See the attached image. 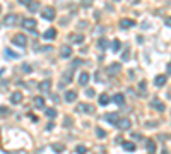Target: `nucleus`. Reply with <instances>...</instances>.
I'll return each instance as SVG.
<instances>
[{"mask_svg": "<svg viewBox=\"0 0 171 154\" xmlns=\"http://www.w3.org/2000/svg\"><path fill=\"white\" fill-rule=\"evenodd\" d=\"M21 27L26 31H31L33 34H36V19H22Z\"/></svg>", "mask_w": 171, "mask_h": 154, "instance_id": "f257e3e1", "label": "nucleus"}, {"mask_svg": "<svg viewBox=\"0 0 171 154\" xmlns=\"http://www.w3.org/2000/svg\"><path fill=\"white\" fill-rule=\"evenodd\" d=\"M16 24H19V16H16V14H9V16H5V19H4V26L12 27V26H16Z\"/></svg>", "mask_w": 171, "mask_h": 154, "instance_id": "f03ea898", "label": "nucleus"}, {"mask_svg": "<svg viewBox=\"0 0 171 154\" xmlns=\"http://www.w3.org/2000/svg\"><path fill=\"white\" fill-rule=\"evenodd\" d=\"M41 17L45 21H53L55 19V9L53 7H45L41 11Z\"/></svg>", "mask_w": 171, "mask_h": 154, "instance_id": "7ed1b4c3", "label": "nucleus"}, {"mask_svg": "<svg viewBox=\"0 0 171 154\" xmlns=\"http://www.w3.org/2000/svg\"><path fill=\"white\" fill-rule=\"evenodd\" d=\"M12 43L16 45V46H26V43H27V38L22 34V33H19V34H16V36L12 38Z\"/></svg>", "mask_w": 171, "mask_h": 154, "instance_id": "20e7f679", "label": "nucleus"}, {"mask_svg": "<svg viewBox=\"0 0 171 154\" xmlns=\"http://www.w3.org/2000/svg\"><path fill=\"white\" fill-rule=\"evenodd\" d=\"M117 127L120 128V130H128V128L132 127V122H130L128 118H118Z\"/></svg>", "mask_w": 171, "mask_h": 154, "instance_id": "39448f33", "label": "nucleus"}, {"mask_svg": "<svg viewBox=\"0 0 171 154\" xmlns=\"http://www.w3.org/2000/svg\"><path fill=\"white\" fill-rule=\"evenodd\" d=\"M50 87H51V80L50 79H45L38 84V89L41 91V93H50Z\"/></svg>", "mask_w": 171, "mask_h": 154, "instance_id": "423d86ee", "label": "nucleus"}, {"mask_svg": "<svg viewBox=\"0 0 171 154\" xmlns=\"http://www.w3.org/2000/svg\"><path fill=\"white\" fill-rule=\"evenodd\" d=\"M11 103H12V105H19V103H22V93H21V91L12 93V94H11Z\"/></svg>", "mask_w": 171, "mask_h": 154, "instance_id": "0eeeda50", "label": "nucleus"}, {"mask_svg": "<svg viewBox=\"0 0 171 154\" xmlns=\"http://www.w3.org/2000/svg\"><path fill=\"white\" fill-rule=\"evenodd\" d=\"M43 38H45V39H50V41H51V39H55V38H57V29H55V27L46 29V31L43 33Z\"/></svg>", "mask_w": 171, "mask_h": 154, "instance_id": "6e6552de", "label": "nucleus"}, {"mask_svg": "<svg viewBox=\"0 0 171 154\" xmlns=\"http://www.w3.org/2000/svg\"><path fill=\"white\" fill-rule=\"evenodd\" d=\"M33 105H34V108H36V110L45 108V98H43V96H36V98L33 99Z\"/></svg>", "mask_w": 171, "mask_h": 154, "instance_id": "1a4fd4ad", "label": "nucleus"}, {"mask_svg": "<svg viewBox=\"0 0 171 154\" xmlns=\"http://www.w3.org/2000/svg\"><path fill=\"white\" fill-rule=\"evenodd\" d=\"M135 26V21L132 19H120V27L122 29H128V27H134Z\"/></svg>", "mask_w": 171, "mask_h": 154, "instance_id": "9d476101", "label": "nucleus"}, {"mask_svg": "<svg viewBox=\"0 0 171 154\" xmlns=\"http://www.w3.org/2000/svg\"><path fill=\"white\" fill-rule=\"evenodd\" d=\"M70 55H72V48L70 46H62V50H60V57H62V58H70Z\"/></svg>", "mask_w": 171, "mask_h": 154, "instance_id": "9b49d317", "label": "nucleus"}, {"mask_svg": "<svg viewBox=\"0 0 171 154\" xmlns=\"http://www.w3.org/2000/svg\"><path fill=\"white\" fill-rule=\"evenodd\" d=\"M77 112H87V113H94V106H91V105H84V103H80L79 106H77Z\"/></svg>", "mask_w": 171, "mask_h": 154, "instance_id": "f8f14e48", "label": "nucleus"}, {"mask_svg": "<svg viewBox=\"0 0 171 154\" xmlns=\"http://www.w3.org/2000/svg\"><path fill=\"white\" fill-rule=\"evenodd\" d=\"M104 120H106V122H110V123H113V125H117L118 115H117V113H106V115H104Z\"/></svg>", "mask_w": 171, "mask_h": 154, "instance_id": "ddd939ff", "label": "nucleus"}, {"mask_svg": "<svg viewBox=\"0 0 171 154\" xmlns=\"http://www.w3.org/2000/svg\"><path fill=\"white\" fill-rule=\"evenodd\" d=\"M113 103L118 105V106H123V105H125V96L123 94H115L113 96Z\"/></svg>", "mask_w": 171, "mask_h": 154, "instance_id": "4468645a", "label": "nucleus"}, {"mask_svg": "<svg viewBox=\"0 0 171 154\" xmlns=\"http://www.w3.org/2000/svg\"><path fill=\"white\" fill-rule=\"evenodd\" d=\"M77 99V93H75V91H67V93H65V101H67V103H72V101H75Z\"/></svg>", "mask_w": 171, "mask_h": 154, "instance_id": "2eb2a0df", "label": "nucleus"}, {"mask_svg": "<svg viewBox=\"0 0 171 154\" xmlns=\"http://www.w3.org/2000/svg\"><path fill=\"white\" fill-rule=\"evenodd\" d=\"M70 80H72V74H70V72H65L64 77L60 79V87H64L65 84H69Z\"/></svg>", "mask_w": 171, "mask_h": 154, "instance_id": "dca6fc26", "label": "nucleus"}, {"mask_svg": "<svg viewBox=\"0 0 171 154\" xmlns=\"http://www.w3.org/2000/svg\"><path fill=\"white\" fill-rule=\"evenodd\" d=\"M166 80H168L166 79V75H157V77L154 79V84L157 86V87H163V86L166 84Z\"/></svg>", "mask_w": 171, "mask_h": 154, "instance_id": "f3484780", "label": "nucleus"}, {"mask_svg": "<svg viewBox=\"0 0 171 154\" xmlns=\"http://www.w3.org/2000/svg\"><path fill=\"white\" fill-rule=\"evenodd\" d=\"M87 82H89V74H87V72H82V74L79 75V84L80 86H86Z\"/></svg>", "mask_w": 171, "mask_h": 154, "instance_id": "a211bd4d", "label": "nucleus"}, {"mask_svg": "<svg viewBox=\"0 0 171 154\" xmlns=\"http://www.w3.org/2000/svg\"><path fill=\"white\" fill-rule=\"evenodd\" d=\"M152 108L159 110V112H164V105H163V103H161L157 98H154V99H152Z\"/></svg>", "mask_w": 171, "mask_h": 154, "instance_id": "6ab92c4d", "label": "nucleus"}, {"mask_svg": "<svg viewBox=\"0 0 171 154\" xmlns=\"http://www.w3.org/2000/svg\"><path fill=\"white\" fill-rule=\"evenodd\" d=\"M120 69H122L120 64H111L110 65V69H108V72H110V75H115L117 72H120Z\"/></svg>", "mask_w": 171, "mask_h": 154, "instance_id": "aec40b11", "label": "nucleus"}, {"mask_svg": "<svg viewBox=\"0 0 171 154\" xmlns=\"http://www.w3.org/2000/svg\"><path fill=\"white\" fill-rule=\"evenodd\" d=\"M111 50L115 52V53L122 50V43H120V39H113V41H111Z\"/></svg>", "mask_w": 171, "mask_h": 154, "instance_id": "412c9836", "label": "nucleus"}, {"mask_svg": "<svg viewBox=\"0 0 171 154\" xmlns=\"http://www.w3.org/2000/svg\"><path fill=\"white\" fill-rule=\"evenodd\" d=\"M5 57H9V58H19V53H16V52H12L11 48H5Z\"/></svg>", "mask_w": 171, "mask_h": 154, "instance_id": "4be33fe9", "label": "nucleus"}, {"mask_svg": "<svg viewBox=\"0 0 171 154\" xmlns=\"http://www.w3.org/2000/svg\"><path fill=\"white\" fill-rule=\"evenodd\" d=\"M108 103H110V96H108V94H101V96H99V105H101V106H106Z\"/></svg>", "mask_w": 171, "mask_h": 154, "instance_id": "5701e85b", "label": "nucleus"}, {"mask_svg": "<svg viewBox=\"0 0 171 154\" xmlns=\"http://www.w3.org/2000/svg\"><path fill=\"white\" fill-rule=\"evenodd\" d=\"M45 113H46V117H48L50 120H53V118L57 117V110H55V108H46Z\"/></svg>", "mask_w": 171, "mask_h": 154, "instance_id": "b1692460", "label": "nucleus"}, {"mask_svg": "<svg viewBox=\"0 0 171 154\" xmlns=\"http://www.w3.org/2000/svg\"><path fill=\"white\" fill-rule=\"evenodd\" d=\"M21 70L24 72V74H31V72H33V67L29 64H26V62H24V64H21Z\"/></svg>", "mask_w": 171, "mask_h": 154, "instance_id": "393cba45", "label": "nucleus"}, {"mask_svg": "<svg viewBox=\"0 0 171 154\" xmlns=\"http://www.w3.org/2000/svg\"><path fill=\"white\" fill-rule=\"evenodd\" d=\"M98 48H99V50H103V52H104V50L108 48V41L104 39V38H101V39L98 41Z\"/></svg>", "mask_w": 171, "mask_h": 154, "instance_id": "a878e982", "label": "nucleus"}, {"mask_svg": "<svg viewBox=\"0 0 171 154\" xmlns=\"http://www.w3.org/2000/svg\"><path fill=\"white\" fill-rule=\"evenodd\" d=\"M72 41L77 43V45H80V43L84 41V34H75V36H72Z\"/></svg>", "mask_w": 171, "mask_h": 154, "instance_id": "bb28decb", "label": "nucleus"}, {"mask_svg": "<svg viewBox=\"0 0 171 154\" xmlns=\"http://www.w3.org/2000/svg\"><path fill=\"white\" fill-rule=\"evenodd\" d=\"M123 149H125V151H134V149H135V144H132V142H123Z\"/></svg>", "mask_w": 171, "mask_h": 154, "instance_id": "cd10ccee", "label": "nucleus"}, {"mask_svg": "<svg viewBox=\"0 0 171 154\" xmlns=\"http://www.w3.org/2000/svg\"><path fill=\"white\" fill-rule=\"evenodd\" d=\"M38 5H39L38 2H34V4L31 2V5L27 7V9H29V12H38V11H39V7H38Z\"/></svg>", "mask_w": 171, "mask_h": 154, "instance_id": "c85d7f7f", "label": "nucleus"}, {"mask_svg": "<svg viewBox=\"0 0 171 154\" xmlns=\"http://www.w3.org/2000/svg\"><path fill=\"white\" fill-rule=\"evenodd\" d=\"M9 113H11V110L7 106H0V117H7Z\"/></svg>", "mask_w": 171, "mask_h": 154, "instance_id": "c756f323", "label": "nucleus"}, {"mask_svg": "<svg viewBox=\"0 0 171 154\" xmlns=\"http://www.w3.org/2000/svg\"><path fill=\"white\" fill-rule=\"evenodd\" d=\"M51 149H53L55 152H62V151H64V146H60V144H53Z\"/></svg>", "mask_w": 171, "mask_h": 154, "instance_id": "7c9ffc66", "label": "nucleus"}, {"mask_svg": "<svg viewBox=\"0 0 171 154\" xmlns=\"http://www.w3.org/2000/svg\"><path fill=\"white\" fill-rule=\"evenodd\" d=\"M145 86H147L145 84V80H140L139 82V91L140 93H144V94H145Z\"/></svg>", "mask_w": 171, "mask_h": 154, "instance_id": "2f4dec72", "label": "nucleus"}, {"mask_svg": "<svg viewBox=\"0 0 171 154\" xmlns=\"http://www.w3.org/2000/svg\"><path fill=\"white\" fill-rule=\"evenodd\" d=\"M147 151H149L151 154L154 152V142H152V140H147Z\"/></svg>", "mask_w": 171, "mask_h": 154, "instance_id": "473e14b6", "label": "nucleus"}, {"mask_svg": "<svg viewBox=\"0 0 171 154\" xmlns=\"http://www.w3.org/2000/svg\"><path fill=\"white\" fill-rule=\"evenodd\" d=\"M128 57H130V50H125V52H123V55H122V60H123V62H127Z\"/></svg>", "mask_w": 171, "mask_h": 154, "instance_id": "72a5a7b5", "label": "nucleus"}, {"mask_svg": "<svg viewBox=\"0 0 171 154\" xmlns=\"http://www.w3.org/2000/svg\"><path fill=\"white\" fill-rule=\"evenodd\" d=\"M96 134H98V137H106V132L101 130V128H96Z\"/></svg>", "mask_w": 171, "mask_h": 154, "instance_id": "f704fd0d", "label": "nucleus"}, {"mask_svg": "<svg viewBox=\"0 0 171 154\" xmlns=\"http://www.w3.org/2000/svg\"><path fill=\"white\" fill-rule=\"evenodd\" d=\"M31 2L33 0H19V4H21V5H26V7L31 5Z\"/></svg>", "mask_w": 171, "mask_h": 154, "instance_id": "c9c22d12", "label": "nucleus"}, {"mask_svg": "<svg viewBox=\"0 0 171 154\" xmlns=\"http://www.w3.org/2000/svg\"><path fill=\"white\" fill-rule=\"evenodd\" d=\"M80 4H82V7H89V5L92 4V0H82Z\"/></svg>", "mask_w": 171, "mask_h": 154, "instance_id": "e433bc0d", "label": "nucleus"}, {"mask_svg": "<svg viewBox=\"0 0 171 154\" xmlns=\"http://www.w3.org/2000/svg\"><path fill=\"white\" fill-rule=\"evenodd\" d=\"M86 96L92 98V96H94V89H86Z\"/></svg>", "mask_w": 171, "mask_h": 154, "instance_id": "4c0bfd02", "label": "nucleus"}, {"mask_svg": "<svg viewBox=\"0 0 171 154\" xmlns=\"http://www.w3.org/2000/svg\"><path fill=\"white\" fill-rule=\"evenodd\" d=\"M77 152H79V154H84L86 152V147H84V146H79V147H77Z\"/></svg>", "mask_w": 171, "mask_h": 154, "instance_id": "58836bf2", "label": "nucleus"}, {"mask_svg": "<svg viewBox=\"0 0 171 154\" xmlns=\"http://www.w3.org/2000/svg\"><path fill=\"white\" fill-rule=\"evenodd\" d=\"M80 64H82V62H80V60L77 58V60H75V62H72V67H79Z\"/></svg>", "mask_w": 171, "mask_h": 154, "instance_id": "ea45409f", "label": "nucleus"}, {"mask_svg": "<svg viewBox=\"0 0 171 154\" xmlns=\"http://www.w3.org/2000/svg\"><path fill=\"white\" fill-rule=\"evenodd\" d=\"M53 127H55L53 123H48V125H46V130H53Z\"/></svg>", "mask_w": 171, "mask_h": 154, "instance_id": "a19ab883", "label": "nucleus"}, {"mask_svg": "<svg viewBox=\"0 0 171 154\" xmlns=\"http://www.w3.org/2000/svg\"><path fill=\"white\" fill-rule=\"evenodd\" d=\"M166 26L171 27V17H168V19H166Z\"/></svg>", "mask_w": 171, "mask_h": 154, "instance_id": "79ce46f5", "label": "nucleus"}, {"mask_svg": "<svg viewBox=\"0 0 171 154\" xmlns=\"http://www.w3.org/2000/svg\"><path fill=\"white\" fill-rule=\"evenodd\" d=\"M4 74H5V70H4V69H0V77H2Z\"/></svg>", "mask_w": 171, "mask_h": 154, "instance_id": "37998d69", "label": "nucleus"}, {"mask_svg": "<svg viewBox=\"0 0 171 154\" xmlns=\"http://www.w3.org/2000/svg\"><path fill=\"white\" fill-rule=\"evenodd\" d=\"M168 70H169V72H171V64H169V65H168Z\"/></svg>", "mask_w": 171, "mask_h": 154, "instance_id": "c03bdc74", "label": "nucleus"}, {"mask_svg": "<svg viewBox=\"0 0 171 154\" xmlns=\"http://www.w3.org/2000/svg\"><path fill=\"white\" fill-rule=\"evenodd\" d=\"M168 98H171V91H169V93H168Z\"/></svg>", "mask_w": 171, "mask_h": 154, "instance_id": "a18cd8bd", "label": "nucleus"}, {"mask_svg": "<svg viewBox=\"0 0 171 154\" xmlns=\"http://www.w3.org/2000/svg\"><path fill=\"white\" fill-rule=\"evenodd\" d=\"M0 14H2V5H0Z\"/></svg>", "mask_w": 171, "mask_h": 154, "instance_id": "49530a36", "label": "nucleus"}]
</instances>
